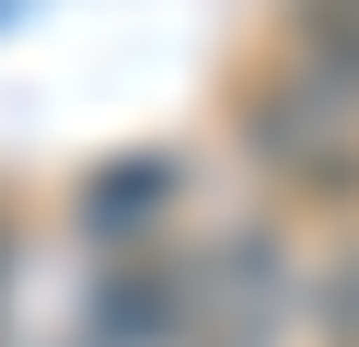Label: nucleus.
Here are the masks:
<instances>
[{
    "label": "nucleus",
    "instance_id": "obj_2",
    "mask_svg": "<svg viewBox=\"0 0 359 347\" xmlns=\"http://www.w3.org/2000/svg\"><path fill=\"white\" fill-rule=\"evenodd\" d=\"M325 324H336V347H359V254L325 278Z\"/></svg>",
    "mask_w": 359,
    "mask_h": 347
},
{
    "label": "nucleus",
    "instance_id": "obj_1",
    "mask_svg": "<svg viewBox=\"0 0 359 347\" xmlns=\"http://www.w3.org/2000/svg\"><path fill=\"white\" fill-rule=\"evenodd\" d=\"M255 162L290 174L302 197H359V104L325 93L313 69H278L255 93Z\"/></svg>",
    "mask_w": 359,
    "mask_h": 347
},
{
    "label": "nucleus",
    "instance_id": "obj_3",
    "mask_svg": "<svg viewBox=\"0 0 359 347\" xmlns=\"http://www.w3.org/2000/svg\"><path fill=\"white\" fill-rule=\"evenodd\" d=\"M0 278H12V243H0Z\"/></svg>",
    "mask_w": 359,
    "mask_h": 347
}]
</instances>
